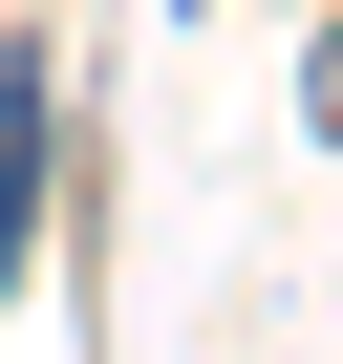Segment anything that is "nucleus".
Listing matches in <instances>:
<instances>
[{
    "label": "nucleus",
    "instance_id": "1",
    "mask_svg": "<svg viewBox=\"0 0 343 364\" xmlns=\"http://www.w3.org/2000/svg\"><path fill=\"white\" fill-rule=\"evenodd\" d=\"M22 215H43V43H0V257H22Z\"/></svg>",
    "mask_w": 343,
    "mask_h": 364
}]
</instances>
